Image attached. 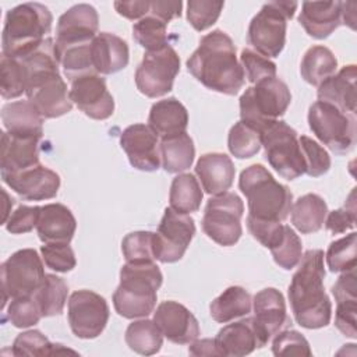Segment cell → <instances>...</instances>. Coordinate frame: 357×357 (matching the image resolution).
<instances>
[{"instance_id": "cell-30", "label": "cell", "mask_w": 357, "mask_h": 357, "mask_svg": "<svg viewBox=\"0 0 357 357\" xmlns=\"http://www.w3.org/2000/svg\"><path fill=\"white\" fill-rule=\"evenodd\" d=\"M328 213V205L318 194L301 195L290 209L291 225L301 233L310 234L322 229Z\"/></svg>"}, {"instance_id": "cell-44", "label": "cell", "mask_w": 357, "mask_h": 357, "mask_svg": "<svg viewBox=\"0 0 357 357\" xmlns=\"http://www.w3.org/2000/svg\"><path fill=\"white\" fill-rule=\"evenodd\" d=\"M223 7V1L190 0L187 3V20L195 31H205L218 21Z\"/></svg>"}, {"instance_id": "cell-17", "label": "cell", "mask_w": 357, "mask_h": 357, "mask_svg": "<svg viewBox=\"0 0 357 357\" xmlns=\"http://www.w3.org/2000/svg\"><path fill=\"white\" fill-rule=\"evenodd\" d=\"M99 17L91 4L79 3L63 13L56 26L54 46L64 47L92 42L98 35Z\"/></svg>"}, {"instance_id": "cell-12", "label": "cell", "mask_w": 357, "mask_h": 357, "mask_svg": "<svg viewBox=\"0 0 357 357\" xmlns=\"http://www.w3.org/2000/svg\"><path fill=\"white\" fill-rule=\"evenodd\" d=\"M180 71V57L170 46L146 52L135 71L137 89L148 98H159L173 89L174 78Z\"/></svg>"}, {"instance_id": "cell-41", "label": "cell", "mask_w": 357, "mask_h": 357, "mask_svg": "<svg viewBox=\"0 0 357 357\" xmlns=\"http://www.w3.org/2000/svg\"><path fill=\"white\" fill-rule=\"evenodd\" d=\"M357 257V234H350L332 241L326 250L325 259L331 272L342 273L356 268Z\"/></svg>"}, {"instance_id": "cell-27", "label": "cell", "mask_w": 357, "mask_h": 357, "mask_svg": "<svg viewBox=\"0 0 357 357\" xmlns=\"http://www.w3.org/2000/svg\"><path fill=\"white\" fill-rule=\"evenodd\" d=\"M342 1H304L298 22L304 31L315 38H328L342 24Z\"/></svg>"}, {"instance_id": "cell-10", "label": "cell", "mask_w": 357, "mask_h": 357, "mask_svg": "<svg viewBox=\"0 0 357 357\" xmlns=\"http://www.w3.org/2000/svg\"><path fill=\"white\" fill-rule=\"evenodd\" d=\"M244 204L234 192H222L208 199L204 216L202 230L216 244L223 247L234 245L241 234V218Z\"/></svg>"}, {"instance_id": "cell-36", "label": "cell", "mask_w": 357, "mask_h": 357, "mask_svg": "<svg viewBox=\"0 0 357 357\" xmlns=\"http://www.w3.org/2000/svg\"><path fill=\"white\" fill-rule=\"evenodd\" d=\"M68 296L66 280L57 275L46 273L40 287L33 294L42 317L60 315L64 310Z\"/></svg>"}, {"instance_id": "cell-39", "label": "cell", "mask_w": 357, "mask_h": 357, "mask_svg": "<svg viewBox=\"0 0 357 357\" xmlns=\"http://www.w3.org/2000/svg\"><path fill=\"white\" fill-rule=\"evenodd\" d=\"M132 38L135 42L146 49L155 52L167 46V24L155 15H145L132 25Z\"/></svg>"}, {"instance_id": "cell-49", "label": "cell", "mask_w": 357, "mask_h": 357, "mask_svg": "<svg viewBox=\"0 0 357 357\" xmlns=\"http://www.w3.org/2000/svg\"><path fill=\"white\" fill-rule=\"evenodd\" d=\"M40 254L45 265L60 273L70 272L77 265L75 254L68 243H43Z\"/></svg>"}, {"instance_id": "cell-57", "label": "cell", "mask_w": 357, "mask_h": 357, "mask_svg": "<svg viewBox=\"0 0 357 357\" xmlns=\"http://www.w3.org/2000/svg\"><path fill=\"white\" fill-rule=\"evenodd\" d=\"M181 8H183V3L180 0L178 1L155 0V1H151L149 14L169 24L173 18H177L181 15Z\"/></svg>"}, {"instance_id": "cell-48", "label": "cell", "mask_w": 357, "mask_h": 357, "mask_svg": "<svg viewBox=\"0 0 357 357\" xmlns=\"http://www.w3.org/2000/svg\"><path fill=\"white\" fill-rule=\"evenodd\" d=\"M240 64L245 78L251 84H257L265 78L276 77V64L252 49L241 50Z\"/></svg>"}, {"instance_id": "cell-28", "label": "cell", "mask_w": 357, "mask_h": 357, "mask_svg": "<svg viewBox=\"0 0 357 357\" xmlns=\"http://www.w3.org/2000/svg\"><path fill=\"white\" fill-rule=\"evenodd\" d=\"M1 121L11 135L38 138L43 135V117L28 99L6 103L1 107Z\"/></svg>"}, {"instance_id": "cell-43", "label": "cell", "mask_w": 357, "mask_h": 357, "mask_svg": "<svg viewBox=\"0 0 357 357\" xmlns=\"http://www.w3.org/2000/svg\"><path fill=\"white\" fill-rule=\"evenodd\" d=\"M273 261L283 269L290 271L297 266L303 257V244L296 231L284 225L279 240L269 248Z\"/></svg>"}, {"instance_id": "cell-11", "label": "cell", "mask_w": 357, "mask_h": 357, "mask_svg": "<svg viewBox=\"0 0 357 357\" xmlns=\"http://www.w3.org/2000/svg\"><path fill=\"white\" fill-rule=\"evenodd\" d=\"M3 304L15 297L33 296L45 279L43 259L33 248H22L1 264Z\"/></svg>"}, {"instance_id": "cell-25", "label": "cell", "mask_w": 357, "mask_h": 357, "mask_svg": "<svg viewBox=\"0 0 357 357\" xmlns=\"http://www.w3.org/2000/svg\"><path fill=\"white\" fill-rule=\"evenodd\" d=\"M356 78L357 67L354 64L342 67L318 86V100L331 103L342 112L356 114Z\"/></svg>"}, {"instance_id": "cell-47", "label": "cell", "mask_w": 357, "mask_h": 357, "mask_svg": "<svg viewBox=\"0 0 357 357\" xmlns=\"http://www.w3.org/2000/svg\"><path fill=\"white\" fill-rule=\"evenodd\" d=\"M153 233L152 231H132L121 241V251L126 262L153 261Z\"/></svg>"}, {"instance_id": "cell-59", "label": "cell", "mask_w": 357, "mask_h": 357, "mask_svg": "<svg viewBox=\"0 0 357 357\" xmlns=\"http://www.w3.org/2000/svg\"><path fill=\"white\" fill-rule=\"evenodd\" d=\"M356 10L357 4L353 1H342L340 11H342V24L349 25L351 29H356Z\"/></svg>"}, {"instance_id": "cell-16", "label": "cell", "mask_w": 357, "mask_h": 357, "mask_svg": "<svg viewBox=\"0 0 357 357\" xmlns=\"http://www.w3.org/2000/svg\"><path fill=\"white\" fill-rule=\"evenodd\" d=\"M120 145L132 167L142 172H156L160 167L159 137L149 126H128L120 135Z\"/></svg>"}, {"instance_id": "cell-23", "label": "cell", "mask_w": 357, "mask_h": 357, "mask_svg": "<svg viewBox=\"0 0 357 357\" xmlns=\"http://www.w3.org/2000/svg\"><path fill=\"white\" fill-rule=\"evenodd\" d=\"M195 174L206 194L218 195L231 187L236 169L233 160L226 153L209 152L201 155L197 160Z\"/></svg>"}, {"instance_id": "cell-45", "label": "cell", "mask_w": 357, "mask_h": 357, "mask_svg": "<svg viewBox=\"0 0 357 357\" xmlns=\"http://www.w3.org/2000/svg\"><path fill=\"white\" fill-rule=\"evenodd\" d=\"M6 314H7V319L15 328L33 326L42 318L39 305L33 296L11 298Z\"/></svg>"}, {"instance_id": "cell-53", "label": "cell", "mask_w": 357, "mask_h": 357, "mask_svg": "<svg viewBox=\"0 0 357 357\" xmlns=\"http://www.w3.org/2000/svg\"><path fill=\"white\" fill-rule=\"evenodd\" d=\"M40 213V206H28L20 205L6 220L4 226L11 234H24L29 233L36 227Z\"/></svg>"}, {"instance_id": "cell-35", "label": "cell", "mask_w": 357, "mask_h": 357, "mask_svg": "<svg viewBox=\"0 0 357 357\" xmlns=\"http://www.w3.org/2000/svg\"><path fill=\"white\" fill-rule=\"evenodd\" d=\"M127 346L142 356L156 354L163 344V335L153 319H137L132 321L126 329Z\"/></svg>"}, {"instance_id": "cell-34", "label": "cell", "mask_w": 357, "mask_h": 357, "mask_svg": "<svg viewBox=\"0 0 357 357\" xmlns=\"http://www.w3.org/2000/svg\"><path fill=\"white\" fill-rule=\"evenodd\" d=\"M204 192L194 174L181 173L177 174L170 185L169 202L170 208L180 213L197 212L201 206Z\"/></svg>"}, {"instance_id": "cell-9", "label": "cell", "mask_w": 357, "mask_h": 357, "mask_svg": "<svg viewBox=\"0 0 357 357\" xmlns=\"http://www.w3.org/2000/svg\"><path fill=\"white\" fill-rule=\"evenodd\" d=\"M261 144L268 163L279 176L294 180L305 174V162L297 132L287 123L276 120L269 124L261 134Z\"/></svg>"}, {"instance_id": "cell-1", "label": "cell", "mask_w": 357, "mask_h": 357, "mask_svg": "<svg viewBox=\"0 0 357 357\" xmlns=\"http://www.w3.org/2000/svg\"><path fill=\"white\" fill-rule=\"evenodd\" d=\"M190 74L211 91L236 95L244 86L245 75L236 56L231 38L215 29L201 38L198 47L187 60Z\"/></svg>"}, {"instance_id": "cell-40", "label": "cell", "mask_w": 357, "mask_h": 357, "mask_svg": "<svg viewBox=\"0 0 357 357\" xmlns=\"http://www.w3.org/2000/svg\"><path fill=\"white\" fill-rule=\"evenodd\" d=\"M261 146V132L254 127L240 120L230 128L227 135V148L234 158H252L259 152Z\"/></svg>"}, {"instance_id": "cell-8", "label": "cell", "mask_w": 357, "mask_h": 357, "mask_svg": "<svg viewBox=\"0 0 357 357\" xmlns=\"http://www.w3.org/2000/svg\"><path fill=\"white\" fill-rule=\"evenodd\" d=\"M308 126L312 134L337 155L349 153L357 139L356 114L317 100L308 109Z\"/></svg>"}, {"instance_id": "cell-20", "label": "cell", "mask_w": 357, "mask_h": 357, "mask_svg": "<svg viewBox=\"0 0 357 357\" xmlns=\"http://www.w3.org/2000/svg\"><path fill=\"white\" fill-rule=\"evenodd\" d=\"M215 343L220 356L243 357L252 353L255 349L264 347L268 339L259 329L254 317H247L223 326L218 332Z\"/></svg>"}, {"instance_id": "cell-50", "label": "cell", "mask_w": 357, "mask_h": 357, "mask_svg": "<svg viewBox=\"0 0 357 357\" xmlns=\"http://www.w3.org/2000/svg\"><path fill=\"white\" fill-rule=\"evenodd\" d=\"M275 356H311L308 340L294 329H286L276 333L272 342Z\"/></svg>"}, {"instance_id": "cell-2", "label": "cell", "mask_w": 357, "mask_h": 357, "mask_svg": "<svg viewBox=\"0 0 357 357\" xmlns=\"http://www.w3.org/2000/svg\"><path fill=\"white\" fill-rule=\"evenodd\" d=\"M324 257L318 248L305 251L287 290L294 319L307 329L324 328L332 318V303L324 289Z\"/></svg>"}, {"instance_id": "cell-21", "label": "cell", "mask_w": 357, "mask_h": 357, "mask_svg": "<svg viewBox=\"0 0 357 357\" xmlns=\"http://www.w3.org/2000/svg\"><path fill=\"white\" fill-rule=\"evenodd\" d=\"M252 308L254 319L268 340L291 324V319L287 315L284 297L275 287L259 290L252 298Z\"/></svg>"}, {"instance_id": "cell-14", "label": "cell", "mask_w": 357, "mask_h": 357, "mask_svg": "<svg viewBox=\"0 0 357 357\" xmlns=\"http://www.w3.org/2000/svg\"><path fill=\"white\" fill-rule=\"evenodd\" d=\"M107 301L92 290L74 291L67 304V319L73 333L79 339L98 337L109 321Z\"/></svg>"}, {"instance_id": "cell-38", "label": "cell", "mask_w": 357, "mask_h": 357, "mask_svg": "<svg viewBox=\"0 0 357 357\" xmlns=\"http://www.w3.org/2000/svg\"><path fill=\"white\" fill-rule=\"evenodd\" d=\"M60 353H75L70 349L63 347L60 343H52L49 339L36 329L25 331L20 333L13 343L11 354L13 356H53Z\"/></svg>"}, {"instance_id": "cell-56", "label": "cell", "mask_w": 357, "mask_h": 357, "mask_svg": "<svg viewBox=\"0 0 357 357\" xmlns=\"http://www.w3.org/2000/svg\"><path fill=\"white\" fill-rule=\"evenodd\" d=\"M116 11L128 20H141L149 14L151 1L148 0H132V1H114Z\"/></svg>"}, {"instance_id": "cell-3", "label": "cell", "mask_w": 357, "mask_h": 357, "mask_svg": "<svg viewBox=\"0 0 357 357\" xmlns=\"http://www.w3.org/2000/svg\"><path fill=\"white\" fill-rule=\"evenodd\" d=\"M162 280V272L153 261L126 262L113 293L116 312L127 319L146 318L155 311Z\"/></svg>"}, {"instance_id": "cell-52", "label": "cell", "mask_w": 357, "mask_h": 357, "mask_svg": "<svg viewBox=\"0 0 357 357\" xmlns=\"http://www.w3.org/2000/svg\"><path fill=\"white\" fill-rule=\"evenodd\" d=\"M284 225L282 222L261 220L247 215V229L251 236L259 241L264 247L271 248L282 236Z\"/></svg>"}, {"instance_id": "cell-5", "label": "cell", "mask_w": 357, "mask_h": 357, "mask_svg": "<svg viewBox=\"0 0 357 357\" xmlns=\"http://www.w3.org/2000/svg\"><path fill=\"white\" fill-rule=\"evenodd\" d=\"M53 15L40 3L28 1L10 8L6 14L1 54L20 59L39 46L52 31Z\"/></svg>"}, {"instance_id": "cell-6", "label": "cell", "mask_w": 357, "mask_h": 357, "mask_svg": "<svg viewBox=\"0 0 357 357\" xmlns=\"http://www.w3.org/2000/svg\"><path fill=\"white\" fill-rule=\"evenodd\" d=\"M290 102L291 93L286 82L278 77L265 78L248 86L240 96V120L262 134L286 113Z\"/></svg>"}, {"instance_id": "cell-46", "label": "cell", "mask_w": 357, "mask_h": 357, "mask_svg": "<svg viewBox=\"0 0 357 357\" xmlns=\"http://www.w3.org/2000/svg\"><path fill=\"white\" fill-rule=\"evenodd\" d=\"M300 148L305 162V174L319 177L331 169V156L324 146L307 135L298 137Z\"/></svg>"}, {"instance_id": "cell-24", "label": "cell", "mask_w": 357, "mask_h": 357, "mask_svg": "<svg viewBox=\"0 0 357 357\" xmlns=\"http://www.w3.org/2000/svg\"><path fill=\"white\" fill-rule=\"evenodd\" d=\"M93 70L99 75L119 73L130 60L128 45L120 36L110 32H99L91 45Z\"/></svg>"}, {"instance_id": "cell-33", "label": "cell", "mask_w": 357, "mask_h": 357, "mask_svg": "<svg viewBox=\"0 0 357 357\" xmlns=\"http://www.w3.org/2000/svg\"><path fill=\"white\" fill-rule=\"evenodd\" d=\"M337 60L331 49L322 45L311 46L303 56L300 74L305 82L319 86L325 79L336 73Z\"/></svg>"}, {"instance_id": "cell-22", "label": "cell", "mask_w": 357, "mask_h": 357, "mask_svg": "<svg viewBox=\"0 0 357 357\" xmlns=\"http://www.w3.org/2000/svg\"><path fill=\"white\" fill-rule=\"evenodd\" d=\"M39 141L38 137H20L3 131L0 174L18 173L39 165Z\"/></svg>"}, {"instance_id": "cell-58", "label": "cell", "mask_w": 357, "mask_h": 357, "mask_svg": "<svg viewBox=\"0 0 357 357\" xmlns=\"http://www.w3.org/2000/svg\"><path fill=\"white\" fill-rule=\"evenodd\" d=\"M188 353L191 356H220L215 339H195L194 342H191Z\"/></svg>"}, {"instance_id": "cell-32", "label": "cell", "mask_w": 357, "mask_h": 357, "mask_svg": "<svg viewBox=\"0 0 357 357\" xmlns=\"http://www.w3.org/2000/svg\"><path fill=\"white\" fill-rule=\"evenodd\" d=\"M251 308V294L241 286H230L211 303L209 312L213 321L227 324L236 318L248 315Z\"/></svg>"}, {"instance_id": "cell-42", "label": "cell", "mask_w": 357, "mask_h": 357, "mask_svg": "<svg viewBox=\"0 0 357 357\" xmlns=\"http://www.w3.org/2000/svg\"><path fill=\"white\" fill-rule=\"evenodd\" d=\"M26 73L18 59L1 54L0 59V93L3 99H15L25 93Z\"/></svg>"}, {"instance_id": "cell-13", "label": "cell", "mask_w": 357, "mask_h": 357, "mask_svg": "<svg viewBox=\"0 0 357 357\" xmlns=\"http://www.w3.org/2000/svg\"><path fill=\"white\" fill-rule=\"evenodd\" d=\"M195 234L194 219L170 206L165 209L156 233H153V257L163 264L183 258Z\"/></svg>"}, {"instance_id": "cell-55", "label": "cell", "mask_w": 357, "mask_h": 357, "mask_svg": "<svg viewBox=\"0 0 357 357\" xmlns=\"http://www.w3.org/2000/svg\"><path fill=\"white\" fill-rule=\"evenodd\" d=\"M332 294L336 300L339 301H346V300H357V275H356V268L342 272L336 283L332 286Z\"/></svg>"}, {"instance_id": "cell-15", "label": "cell", "mask_w": 357, "mask_h": 357, "mask_svg": "<svg viewBox=\"0 0 357 357\" xmlns=\"http://www.w3.org/2000/svg\"><path fill=\"white\" fill-rule=\"evenodd\" d=\"M71 102L93 120H106L114 112V100L102 75L92 73L71 81Z\"/></svg>"}, {"instance_id": "cell-7", "label": "cell", "mask_w": 357, "mask_h": 357, "mask_svg": "<svg viewBox=\"0 0 357 357\" xmlns=\"http://www.w3.org/2000/svg\"><path fill=\"white\" fill-rule=\"evenodd\" d=\"M298 3L269 1L252 17L247 31V42L266 59L278 57L286 45L287 21L293 18Z\"/></svg>"}, {"instance_id": "cell-4", "label": "cell", "mask_w": 357, "mask_h": 357, "mask_svg": "<svg viewBox=\"0 0 357 357\" xmlns=\"http://www.w3.org/2000/svg\"><path fill=\"white\" fill-rule=\"evenodd\" d=\"M238 188L245 195L248 216L272 222H283L289 216L293 194L265 166L255 163L245 167L240 174Z\"/></svg>"}, {"instance_id": "cell-54", "label": "cell", "mask_w": 357, "mask_h": 357, "mask_svg": "<svg viewBox=\"0 0 357 357\" xmlns=\"http://www.w3.org/2000/svg\"><path fill=\"white\" fill-rule=\"evenodd\" d=\"M356 314H357V300H346L336 303L335 311V325L347 337L356 339Z\"/></svg>"}, {"instance_id": "cell-26", "label": "cell", "mask_w": 357, "mask_h": 357, "mask_svg": "<svg viewBox=\"0 0 357 357\" xmlns=\"http://www.w3.org/2000/svg\"><path fill=\"white\" fill-rule=\"evenodd\" d=\"M77 220L63 204H46L40 206L36 231L43 243H70L75 234Z\"/></svg>"}, {"instance_id": "cell-29", "label": "cell", "mask_w": 357, "mask_h": 357, "mask_svg": "<svg viewBox=\"0 0 357 357\" xmlns=\"http://www.w3.org/2000/svg\"><path fill=\"white\" fill-rule=\"evenodd\" d=\"M148 126L160 138L185 132L188 126V112L176 98L158 100L149 110Z\"/></svg>"}, {"instance_id": "cell-18", "label": "cell", "mask_w": 357, "mask_h": 357, "mask_svg": "<svg viewBox=\"0 0 357 357\" xmlns=\"http://www.w3.org/2000/svg\"><path fill=\"white\" fill-rule=\"evenodd\" d=\"M153 322L160 329L163 337L176 344H190L201 333L194 314L185 305L173 300L162 301L156 307Z\"/></svg>"}, {"instance_id": "cell-51", "label": "cell", "mask_w": 357, "mask_h": 357, "mask_svg": "<svg viewBox=\"0 0 357 357\" xmlns=\"http://www.w3.org/2000/svg\"><path fill=\"white\" fill-rule=\"evenodd\" d=\"M354 194L356 188L350 192L346 204L343 208L335 209L329 213H326L325 218V227L332 234H342L347 230L354 229L356 226V202H354Z\"/></svg>"}, {"instance_id": "cell-19", "label": "cell", "mask_w": 357, "mask_h": 357, "mask_svg": "<svg viewBox=\"0 0 357 357\" xmlns=\"http://www.w3.org/2000/svg\"><path fill=\"white\" fill-rule=\"evenodd\" d=\"M1 180L25 201L52 199L60 188V176L40 163L18 173L1 174Z\"/></svg>"}, {"instance_id": "cell-31", "label": "cell", "mask_w": 357, "mask_h": 357, "mask_svg": "<svg viewBox=\"0 0 357 357\" xmlns=\"http://www.w3.org/2000/svg\"><path fill=\"white\" fill-rule=\"evenodd\" d=\"M160 163L167 173H180L191 167L195 156L192 138L187 132H180L160 138Z\"/></svg>"}, {"instance_id": "cell-37", "label": "cell", "mask_w": 357, "mask_h": 357, "mask_svg": "<svg viewBox=\"0 0 357 357\" xmlns=\"http://www.w3.org/2000/svg\"><path fill=\"white\" fill-rule=\"evenodd\" d=\"M91 45L92 42L84 43V45L64 46V47L54 46L57 61L63 67L64 74L70 81H74L78 77L95 73L93 64H92V56H91Z\"/></svg>"}]
</instances>
